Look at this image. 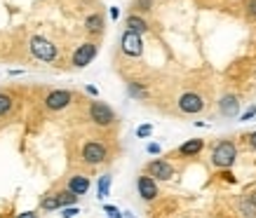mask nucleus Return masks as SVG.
Here are the masks:
<instances>
[{"label": "nucleus", "mask_w": 256, "mask_h": 218, "mask_svg": "<svg viewBox=\"0 0 256 218\" xmlns=\"http://www.w3.org/2000/svg\"><path fill=\"white\" fill-rule=\"evenodd\" d=\"M238 157V148L233 141H218L216 146L212 148V164L218 169H230Z\"/></svg>", "instance_id": "nucleus-1"}, {"label": "nucleus", "mask_w": 256, "mask_h": 218, "mask_svg": "<svg viewBox=\"0 0 256 218\" xmlns=\"http://www.w3.org/2000/svg\"><path fill=\"white\" fill-rule=\"evenodd\" d=\"M31 52L40 61H54L56 59V45H52L47 38H40V35L31 38Z\"/></svg>", "instance_id": "nucleus-2"}, {"label": "nucleus", "mask_w": 256, "mask_h": 218, "mask_svg": "<svg viewBox=\"0 0 256 218\" xmlns=\"http://www.w3.org/2000/svg\"><path fill=\"white\" fill-rule=\"evenodd\" d=\"M106 157H108V150H106V146L99 143V141H90V143L82 146V160H85L87 164H92V167L106 162Z\"/></svg>", "instance_id": "nucleus-3"}, {"label": "nucleus", "mask_w": 256, "mask_h": 218, "mask_svg": "<svg viewBox=\"0 0 256 218\" xmlns=\"http://www.w3.org/2000/svg\"><path fill=\"white\" fill-rule=\"evenodd\" d=\"M90 117H92V122H96L99 127H108L116 122V113L110 106H106L104 101H94L90 106Z\"/></svg>", "instance_id": "nucleus-4"}, {"label": "nucleus", "mask_w": 256, "mask_h": 218, "mask_svg": "<svg viewBox=\"0 0 256 218\" xmlns=\"http://www.w3.org/2000/svg\"><path fill=\"white\" fill-rule=\"evenodd\" d=\"M120 49H122L127 56H141L144 54V40H141L139 33L124 31L122 38H120Z\"/></svg>", "instance_id": "nucleus-5"}, {"label": "nucleus", "mask_w": 256, "mask_h": 218, "mask_svg": "<svg viewBox=\"0 0 256 218\" xmlns=\"http://www.w3.org/2000/svg\"><path fill=\"white\" fill-rule=\"evenodd\" d=\"M146 174L156 181H170L174 176V167L170 162H164V160H153L146 167Z\"/></svg>", "instance_id": "nucleus-6"}, {"label": "nucleus", "mask_w": 256, "mask_h": 218, "mask_svg": "<svg viewBox=\"0 0 256 218\" xmlns=\"http://www.w3.org/2000/svg\"><path fill=\"white\" fill-rule=\"evenodd\" d=\"M178 108H181V113L195 115V113H200V110L204 108V101H202L200 94L186 92V94H181V99H178Z\"/></svg>", "instance_id": "nucleus-7"}, {"label": "nucleus", "mask_w": 256, "mask_h": 218, "mask_svg": "<svg viewBox=\"0 0 256 218\" xmlns=\"http://www.w3.org/2000/svg\"><path fill=\"white\" fill-rule=\"evenodd\" d=\"M94 56H96V45H94V42H82V45L73 52V66H76V68H85L87 63H92Z\"/></svg>", "instance_id": "nucleus-8"}, {"label": "nucleus", "mask_w": 256, "mask_h": 218, "mask_svg": "<svg viewBox=\"0 0 256 218\" xmlns=\"http://www.w3.org/2000/svg\"><path fill=\"white\" fill-rule=\"evenodd\" d=\"M73 101V94L66 92V89H56V92L52 94H47V99H45V106L50 110H64L68 103Z\"/></svg>", "instance_id": "nucleus-9"}, {"label": "nucleus", "mask_w": 256, "mask_h": 218, "mask_svg": "<svg viewBox=\"0 0 256 218\" xmlns=\"http://www.w3.org/2000/svg\"><path fill=\"white\" fill-rule=\"evenodd\" d=\"M136 190H139V195L146 200V202H150V200H156L158 197V186H156V179H150V176H139L136 179Z\"/></svg>", "instance_id": "nucleus-10"}, {"label": "nucleus", "mask_w": 256, "mask_h": 218, "mask_svg": "<svg viewBox=\"0 0 256 218\" xmlns=\"http://www.w3.org/2000/svg\"><path fill=\"white\" fill-rule=\"evenodd\" d=\"M218 110H221L226 117H235L238 113H240V101H238V96H235V94H226V96H221Z\"/></svg>", "instance_id": "nucleus-11"}, {"label": "nucleus", "mask_w": 256, "mask_h": 218, "mask_svg": "<svg viewBox=\"0 0 256 218\" xmlns=\"http://www.w3.org/2000/svg\"><path fill=\"white\" fill-rule=\"evenodd\" d=\"M68 190L73 193V195H85L87 190H90V179L87 176H70V181H68Z\"/></svg>", "instance_id": "nucleus-12"}, {"label": "nucleus", "mask_w": 256, "mask_h": 218, "mask_svg": "<svg viewBox=\"0 0 256 218\" xmlns=\"http://www.w3.org/2000/svg\"><path fill=\"white\" fill-rule=\"evenodd\" d=\"M204 148V143H202V139H190V141H186L181 148H178V155H184V157H193V155H198L200 150Z\"/></svg>", "instance_id": "nucleus-13"}, {"label": "nucleus", "mask_w": 256, "mask_h": 218, "mask_svg": "<svg viewBox=\"0 0 256 218\" xmlns=\"http://www.w3.org/2000/svg\"><path fill=\"white\" fill-rule=\"evenodd\" d=\"M127 31H134V33H139V35H144L148 31V23L139 14H130L127 16Z\"/></svg>", "instance_id": "nucleus-14"}, {"label": "nucleus", "mask_w": 256, "mask_h": 218, "mask_svg": "<svg viewBox=\"0 0 256 218\" xmlns=\"http://www.w3.org/2000/svg\"><path fill=\"white\" fill-rule=\"evenodd\" d=\"M85 28L90 33H101L104 31V16L101 14H90L85 19Z\"/></svg>", "instance_id": "nucleus-15"}, {"label": "nucleus", "mask_w": 256, "mask_h": 218, "mask_svg": "<svg viewBox=\"0 0 256 218\" xmlns=\"http://www.w3.org/2000/svg\"><path fill=\"white\" fill-rule=\"evenodd\" d=\"M240 214L247 218H256V204L249 200V195H244L240 200Z\"/></svg>", "instance_id": "nucleus-16"}, {"label": "nucleus", "mask_w": 256, "mask_h": 218, "mask_svg": "<svg viewBox=\"0 0 256 218\" xmlns=\"http://www.w3.org/2000/svg\"><path fill=\"white\" fill-rule=\"evenodd\" d=\"M56 200H59V207H62V209H66V207H76L78 195H73L70 190H64V193H59V195H56Z\"/></svg>", "instance_id": "nucleus-17"}, {"label": "nucleus", "mask_w": 256, "mask_h": 218, "mask_svg": "<svg viewBox=\"0 0 256 218\" xmlns=\"http://www.w3.org/2000/svg\"><path fill=\"white\" fill-rule=\"evenodd\" d=\"M108 190H110V174H104L99 179V186H96V195L104 200V197H108Z\"/></svg>", "instance_id": "nucleus-18"}, {"label": "nucleus", "mask_w": 256, "mask_h": 218, "mask_svg": "<svg viewBox=\"0 0 256 218\" xmlns=\"http://www.w3.org/2000/svg\"><path fill=\"white\" fill-rule=\"evenodd\" d=\"M40 209H45V211H56V209H62L59 207V200H56V195H47L42 202H40Z\"/></svg>", "instance_id": "nucleus-19"}, {"label": "nucleus", "mask_w": 256, "mask_h": 218, "mask_svg": "<svg viewBox=\"0 0 256 218\" xmlns=\"http://www.w3.org/2000/svg\"><path fill=\"white\" fill-rule=\"evenodd\" d=\"M10 108H12V99H10L8 94H0V117L5 115V113H10Z\"/></svg>", "instance_id": "nucleus-20"}, {"label": "nucleus", "mask_w": 256, "mask_h": 218, "mask_svg": "<svg viewBox=\"0 0 256 218\" xmlns=\"http://www.w3.org/2000/svg\"><path fill=\"white\" fill-rule=\"evenodd\" d=\"M134 7L146 12V9H153V0H134Z\"/></svg>", "instance_id": "nucleus-21"}, {"label": "nucleus", "mask_w": 256, "mask_h": 218, "mask_svg": "<svg viewBox=\"0 0 256 218\" xmlns=\"http://www.w3.org/2000/svg\"><path fill=\"white\" fill-rule=\"evenodd\" d=\"M247 16L252 19V21H256V0H247Z\"/></svg>", "instance_id": "nucleus-22"}, {"label": "nucleus", "mask_w": 256, "mask_h": 218, "mask_svg": "<svg viewBox=\"0 0 256 218\" xmlns=\"http://www.w3.org/2000/svg\"><path fill=\"white\" fill-rule=\"evenodd\" d=\"M150 134H153V127L150 125H141L139 129H136V136H139V139H146V136H150Z\"/></svg>", "instance_id": "nucleus-23"}, {"label": "nucleus", "mask_w": 256, "mask_h": 218, "mask_svg": "<svg viewBox=\"0 0 256 218\" xmlns=\"http://www.w3.org/2000/svg\"><path fill=\"white\" fill-rule=\"evenodd\" d=\"M130 94H132V96H146L144 87L136 85V82H130Z\"/></svg>", "instance_id": "nucleus-24"}, {"label": "nucleus", "mask_w": 256, "mask_h": 218, "mask_svg": "<svg viewBox=\"0 0 256 218\" xmlns=\"http://www.w3.org/2000/svg\"><path fill=\"white\" fill-rule=\"evenodd\" d=\"M104 211L108 214V218H124L122 214H120V211H118L116 207H110V204H106V207H104Z\"/></svg>", "instance_id": "nucleus-25"}, {"label": "nucleus", "mask_w": 256, "mask_h": 218, "mask_svg": "<svg viewBox=\"0 0 256 218\" xmlns=\"http://www.w3.org/2000/svg\"><path fill=\"white\" fill-rule=\"evenodd\" d=\"M254 115H256V106H252V108H247L244 113H242L240 120H242V122H249V120H252Z\"/></svg>", "instance_id": "nucleus-26"}, {"label": "nucleus", "mask_w": 256, "mask_h": 218, "mask_svg": "<svg viewBox=\"0 0 256 218\" xmlns=\"http://www.w3.org/2000/svg\"><path fill=\"white\" fill-rule=\"evenodd\" d=\"M76 214H80L78 207H66V209H62V218H73Z\"/></svg>", "instance_id": "nucleus-27"}, {"label": "nucleus", "mask_w": 256, "mask_h": 218, "mask_svg": "<svg viewBox=\"0 0 256 218\" xmlns=\"http://www.w3.org/2000/svg\"><path fill=\"white\" fill-rule=\"evenodd\" d=\"M146 150H148V153H150V155H160V150H162V148H160L158 143H148V146H146Z\"/></svg>", "instance_id": "nucleus-28"}, {"label": "nucleus", "mask_w": 256, "mask_h": 218, "mask_svg": "<svg viewBox=\"0 0 256 218\" xmlns=\"http://www.w3.org/2000/svg\"><path fill=\"white\" fill-rule=\"evenodd\" d=\"M249 148L256 150V132H254V134H249Z\"/></svg>", "instance_id": "nucleus-29"}, {"label": "nucleus", "mask_w": 256, "mask_h": 218, "mask_svg": "<svg viewBox=\"0 0 256 218\" xmlns=\"http://www.w3.org/2000/svg\"><path fill=\"white\" fill-rule=\"evenodd\" d=\"M87 94H92V96H99V89L94 85H87Z\"/></svg>", "instance_id": "nucleus-30"}, {"label": "nucleus", "mask_w": 256, "mask_h": 218, "mask_svg": "<svg viewBox=\"0 0 256 218\" xmlns=\"http://www.w3.org/2000/svg\"><path fill=\"white\" fill-rule=\"evenodd\" d=\"M19 218H38L33 211H24V214H19Z\"/></svg>", "instance_id": "nucleus-31"}, {"label": "nucleus", "mask_w": 256, "mask_h": 218, "mask_svg": "<svg viewBox=\"0 0 256 218\" xmlns=\"http://www.w3.org/2000/svg\"><path fill=\"white\" fill-rule=\"evenodd\" d=\"M120 16V9L118 7H110V19H118Z\"/></svg>", "instance_id": "nucleus-32"}, {"label": "nucleus", "mask_w": 256, "mask_h": 218, "mask_svg": "<svg viewBox=\"0 0 256 218\" xmlns=\"http://www.w3.org/2000/svg\"><path fill=\"white\" fill-rule=\"evenodd\" d=\"M249 200H252V202L256 204V193H252V195H249Z\"/></svg>", "instance_id": "nucleus-33"}, {"label": "nucleus", "mask_w": 256, "mask_h": 218, "mask_svg": "<svg viewBox=\"0 0 256 218\" xmlns=\"http://www.w3.org/2000/svg\"><path fill=\"white\" fill-rule=\"evenodd\" d=\"M124 218H134L132 214H130V211H124Z\"/></svg>", "instance_id": "nucleus-34"}]
</instances>
